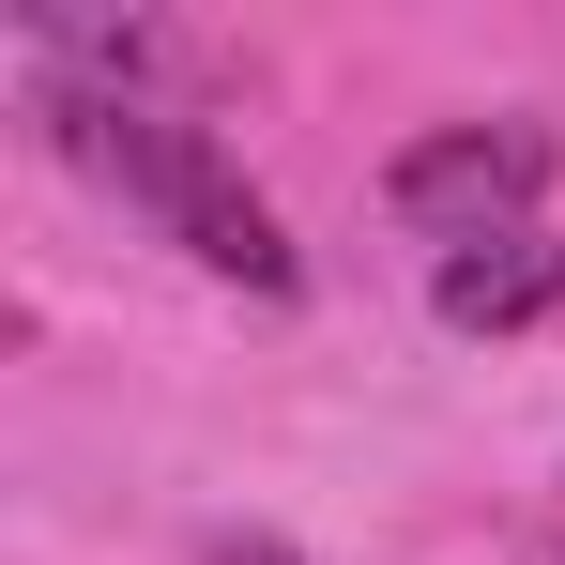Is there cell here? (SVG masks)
I'll use <instances>...</instances> for the list:
<instances>
[{
	"mask_svg": "<svg viewBox=\"0 0 565 565\" xmlns=\"http://www.w3.org/2000/svg\"><path fill=\"white\" fill-rule=\"evenodd\" d=\"M46 122H62V153H77L93 184H122L169 245H184L199 276H230V290H290V276H306V260H290V230H276V199L230 169V138H214V122L122 93V77H46Z\"/></svg>",
	"mask_w": 565,
	"mask_h": 565,
	"instance_id": "obj_1",
	"label": "cell"
},
{
	"mask_svg": "<svg viewBox=\"0 0 565 565\" xmlns=\"http://www.w3.org/2000/svg\"><path fill=\"white\" fill-rule=\"evenodd\" d=\"M535 184H551V122H428V138L382 169V214L459 260V245H504V230L535 214Z\"/></svg>",
	"mask_w": 565,
	"mask_h": 565,
	"instance_id": "obj_2",
	"label": "cell"
},
{
	"mask_svg": "<svg viewBox=\"0 0 565 565\" xmlns=\"http://www.w3.org/2000/svg\"><path fill=\"white\" fill-rule=\"evenodd\" d=\"M428 306H444L459 337H520V321H551V306H565V245H551V230H504V245H459V260L428 276Z\"/></svg>",
	"mask_w": 565,
	"mask_h": 565,
	"instance_id": "obj_3",
	"label": "cell"
},
{
	"mask_svg": "<svg viewBox=\"0 0 565 565\" xmlns=\"http://www.w3.org/2000/svg\"><path fill=\"white\" fill-rule=\"evenodd\" d=\"M214 565H290V551H276V535H214Z\"/></svg>",
	"mask_w": 565,
	"mask_h": 565,
	"instance_id": "obj_4",
	"label": "cell"
}]
</instances>
